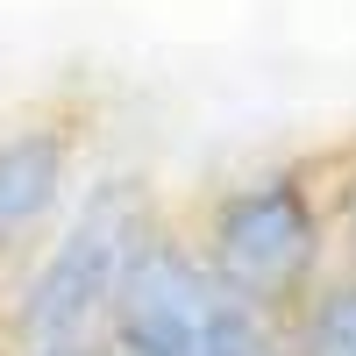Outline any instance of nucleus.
<instances>
[{
  "label": "nucleus",
  "instance_id": "nucleus-1",
  "mask_svg": "<svg viewBox=\"0 0 356 356\" xmlns=\"http://www.w3.org/2000/svg\"><path fill=\"white\" fill-rule=\"evenodd\" d=\"M178 228H186L200 271L214 278V292L271 321H292L335 271V235H328L314 157H271L221 178Z\"/></svg>",
  "mask_w": 356,
  "mask_h": 356
},
{
  "label": "nucleus",
  "instance_id": "nucleus-2",
  "mask_svg": "<svg viewBox=\"0 0 356 356\" xmlns=\"http://www.w3.org/2000/svg\"><path fill=\"white\" fill-rule=\"evenodd\" d=\"M164 207L136 171L93 178L72 200V214L50 228V243L29 257L15 307H8V342L15 349H100L129 250L143 243V228Z\"/></svg>",
  "mask_w": 356,
  "mask_h": 356
},
{
  "label": "nucleus",
  "instance_id": "nucleus-3",
  "mask_svg": "<svg viewBox=\"0 0 356 356\" xmlns=\"http://www.w3.org/2000/svg\"><path fill=\"white\" fill-rule=\"evenodd\" d=\"M207 307H214V278L200 271L178 214H157L143 228V243L129 250V271L114 285L100 349H114V356H200Z\"/></svg>",
  "mask_w": 356,
  "mask_h": 356
},
{
  "label": "nucleus",
  "instance_id": "nucleus-4",
  "mask_svg": "<svg viewBox=\"0 0 356 356\" xmlns=\"http://www.w3.org/2000/svg\"><path fill=\"white\" fill-rule=\"evenodd\" d=\"M79 150H86V129L65 107L22 114L0 129V264L36 257L50 243V228L72 214Z\"/></svg>",
  "mask_w": 356,
  "mask_h": 356
},
{
  "label": "nucleus",
  "instance_id": "nucleus-5",
  "mask_svg": "<svg viewBox=\"0 0 356 356\" xmlns=\"http://www.w3.org/2000/svg\"><path fill=\"white\" fill-rule=\"evenodd\" d=\"M292 356H356V271H328L321 292L285 321Z\"/></svg>",
  "mask_w": 356,
  "mask_h": 356
},
{
  "label": "nucleus",
  "instance_id": "nucleus-6",
  "mask_svg": "<svg viewBox=\"0 0 356 356\" xmlns=\"http://www.w3.org/2000/svg\"><path fill=\"white\" fill-rule=\"evenodd\" d=\"M200 356H292V342H285V321H271V314H257L243 300H228V292H214Z\"/></svg>",
  "mask_w": 356,
  "mask_h": 356
},
{
  "label": "nucleus",
  "instance_id": "nucleus-7",
  "mask_svg": "<svg viewBox=\"0 0 356 356\" xmlns=\"http://www.w3.org/2000/svg\"><path fill=\"white\" fill-rule=\"evenodd\" d=\"M321 200H328V235H335V271H356V150L321 164Z\"/></svg>",
  "mask_w": 356,
  "mask_h": 356
},
{
  "label": "nucleus",
  "instance_id": "nucleus-8",
  "mask_svg": "<svg viewBox=\"0 0 356 356\" xmlns=\"http://www.w3.org/2000/svg\"><path fill=\"white\" fill-rule=\"evenodd\" d=\"M15 356H100V349H15Z\"/></svg>",
  "mask_w": 356,
  "mask_h": 356
}]
</instances>
